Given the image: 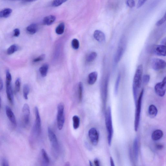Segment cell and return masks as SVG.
Listing matches in <instances>:
<instances>
[{"mask_svg":"<svg viewBox=\"0 0 166 166\" xmlns=\"http://www.w3.org/2000/svg\"><path fill=\"white\" fill-rule=\"evenodd\" d=\"M155 92L157 95L162 97L165 95L166 91V78H163L161 82L158 83L154 87Z\"/></svg>","mask_w":166,"mask_h":166,"instance_id":"9","label":"cell"},{"mask_svg":"<svg viewBox=\"0 0 166 166\" xmlns=\"http://www.w3.org/2000/svg\"><path fill=\"white\" fill-rule=\"evenodd\" d=\"M12 10L11 9L6 8L0 12V17L7 18L9 17L12 13Z\"/></svg>","mask_w":166,"mask_h":166,"instance_id":"22","label":"cell"},{"mask_svg":"<svg viewBox=\"0 0 166 166\" xmlns=\"http://www.w3.org/2000/svg\"><path fill=\"white\" fill-rule=\"evenodd\" d=\"M126 4L130 8H133L135 5V0H127Z\"/></svg>","mask_w":166,"mask_h":166,"instance_id":"38","label":"cell"},{"mask_svg":"<svg viewBox=\"0 0 166 166\" xmlns=\"http://www.w3.org/2000/svg\"><path fill=\"white\" fill-rule=\"evenodd\" d=\"M19 47L16 44L12 45L7 49V54L8 55H11L17 51Z\"/></svg>","mask_w":166,"mask_h":166,"instance_id":"24","label":"cell"},{"mask_svg":"<svg viewBox=\"0 0 166 166\" xmlns=\"http://www.w3.org/2000/svg\"><path fill=\"white\" fill-rule=\"evenodd\" d=\"M48 68H49V66L47 64H45L40 68V72L41 76L42 77H44L47 76Z\"/></svg>","mask_w":166,"mask_h":166,"instance_id":"23","label":"cell"},{"mask_svg":"<svg viewBox=\"0 0 166 166\" xmlns=\"http://www.w3.org/2000/svg\"><path fill=\"white\" fill-rule=\"evenodd\" d=\"M110 162L111 163V165L112 166H114L115 164L113 160V158H112L111 157H110Z\"/></svg>","mask_w":166,"mask_h":166,"instance_id":"47","label":"cell"},{"mask_svg":"<svg viewBox=\"0 0 166 166\" xmlns=\"http://www.w3.org/2000/svg\"><path fill=\"white\" fill-rule=\"evenodd\" d=\"M151 66L153 70L159 71L165 68L166 63L164 60L161 59L154 58L152 60Z\"/></svg>","mask_w":166,"mask_h":166,"instance_id":"10","label":"cell"},{"mask_svg":"<svg viewBox=\"0 0 166 166\" xmlns=\"http://www.w3.org/2000/svg\"><path fill=\"white\" fill-rule=\"evenodd\" d=\"M163 145L161 144H158L157 146V148L158 150H161L163 148Z\"/></svg>","mask_w":166,"mask_h":166,"instance_id":"45","label":"cell"},{"mask_svg":"<svg viewBox=\"0 0 166 166\" xmlns=\"http://www.w3.org/2000/svg\"><path fill=\"white\" fill-rule=\"evenodd\" d=\"M144 93V89H142L140 92L138 99L137 100L136 105V110L134 121L135 131H137L139 126L140 114H141L142 100Z\"/></svg>","mask_w":166,"mask_h":166,"instance_id":"2","label":"cell"},{"mask_svg":"<svg viewBox=\"0 0 166 166\" xmlns=\"http://www.w3.org/2000/svg\"><path fill=\"white\" fill-rule=\"evenodd\" d=\"M30 109L27 104H24L22 109L21 123L22 126L26 127L28 126L30 122Z\"/></svg>","mask_w":166,"mask_h":166,"instance_id":"7","label":"cell"},{"mask_svg":"<svg viewBox=\"0 0 166 166\" xmlns=\"http://www.w3.org/2000/svg\"><path fill=\"white\" fill-rule=\"evenodd\" d=\"M150 52L153 54L160 56H165L166 46L161 45H152L149 48Z\"/></svg>","mask_w":166,"mask_h":166,"instance_id":"8","label":"cell"},{"mask_svg":"<svg viewBox=\"0 0 166 166\" xmlns=\"http://www.w3.org/2000/svg\"><path fill=\"white\" fill-rule=\"evenodd\" d=\"M133 152L135 159L137 160L139 155V139L138 137L135 138L134 140Z\"/></svg>","mask_w":166,"mask_h":166,"instance_id":"19","label":"cell"},{"mask_svg":"<svg viewBox=\"0 0 166 166\" xmlns=\"http://www.w3.org/2000/svg\"><path fill=\"white\" fill-rule=\"evenodd\" d=\"M150 76L148 75H146L142 76V82L144 85H147L149 83L150 80Z\"/></svg>","mask_w":166,"mask_h":166,"instance_id":"36","label":"cell"},{"mask_svg":"<svg viewBox=\"0 0 166 166\" xmlns=\"http://www.w3.org/2000/svg\"><path fill=\"white\" fill-rule=\"evenodd\" d=\"M89 163H90V166H92L93 165H92V163L91 161H89Z\"/></svg>","mask_w":166,"mask_h":166,"instance_id":"50","label":"cell"},{"mask_svg":"<svg viewBox=\"0 0 166 166\" xmlns=\"http://www.w3.org/2000/svg\"><path fill=\"white\" fill-rule=\"evenodd\" d=\"M48 136L52 148L55 151H57L59 148V144L57 136L50 127L48 129Z\"/></svg>","mask_w":166,"mask_h":166,"instance_id":"11","label":"cell"},{"mask_svg":"<svg viewBox=\"0 0 166 166\" xmlns=\"http://www.w3.org/2000/svg\"><path fill=\"white\" fill-rule=\"evenodd\" d=\"M6 85L11 84L12 81V77L9 70L7 69L6 71Z\"/></svg>","mask_w":166,"mask_h":166,"instance_id":"31","label":"cell"},{"mask_svg":"<svg viewBox=\"0 0 166 166\" xmlns=\"http://www.w3.org/2000/svg\"><path fill=\"white\" fill-rule=\"evenodd\" d=\"M20 85H21V81L20 79L18 78L15 82V93H17L20 91Z\"/></svg>","mask_w":166,"mask_h":166,"instance_id":"32","label":"cell"},{"mask_svg":"<svg viewBox=\"0 0 166 166\" xmlns=\"http://www.w3.org/2000/svg\"><path fill=\"white\" fill-rule=\"evenodd\" d=\"M97 56V53L95 52L91 53L89 54L86 58V61L88 62H93L96 58Z\"/></svg>","mask_w":166,"mask_h":166,"instance_id":"28","label":"cell"},{"mask_svg":"<svg viewBox=\"0 0 166 166\" xmlns=\"http://www.w3.org/2000/svg\"><path fill=\"white\" fill-rule=\"evenodd\" d=\"M6 91L7 99H8L10 103L12 104H13L14 96L12 84L10 85H6Z\"/></svg>","mask_w":166,"mask_h":166,"instance_id":"15","label":"cell"},{"mask_svg":"<svg viewBox=\"0 0 166 166\" xmlns=\"http://www.w3.org/2000/svg\"><path fill=\"white\" fill-rule=\"evenodd\" d=\"M71 45L74 49H78L80 46L78 40L76 39H73L71 42Z\"/></svg>","mask_w":166,"mask_h":166,"instance_id":"35","label":"cell"},{"mask_svg":"<svg viewBox=\"0 0 166 166\" xmlns=\"http://www.w3.org/2000/svg\"><path fill=\"white\" fill-rule=\"evenodd\" d=\"M143 72V66L140 65L137 68L135 74L133 83V90L138 91L141 87L142 82Z\"/></svg>","mask_w":166,"mask_h":166,"instance_id":"3","label":"cell"},{"mask_svg":"<svg viewBox=\"0 0 166 166\" xmlns=\"http://www.w3.org/2000/svg\"><path fill=\"white\" fill-rule=\"evenodd\" d=\"M35 120L33 129V135L35 137L39 136L41 132V120L39 110L37 107L35 108Z\"/></svg>","mask_w":166,"mask_h":166,"instance_id":"6","label":"cell"},{"mask_svg":"<svg viewBox=\"0 0 166 166\" xmlns=\"http://www.w3.org/2000/svg\"><path fill=\"white\" fill-rule=\"evenodd\" d=\"M147 0H139L137 4V8H139L144 5Z\"/></svg>","mask_w":166,"mask_h":166,"instance_id":"40","label":"cell"},{"mask_svg":"<svg viewBox=\"0 0 166 166\" xmlns=\"http://www.w3.org/2000/svg\"><path fill=\"white\" fill-rule=\"evenodd\" d=\"M126 39L124 36H123L120 40L119 47L115 55L114 61L115 63H118L123 56L126 48Z\"/></svg>","mask_w":166,"mask_h":166,"instance_id":"4","label":"cell"},{"mask_svg":"<svg viewBox=\"0 0 166 166\" xmlns=\"http://www.w3.org/2000/svg\"><path fill=\"white\" fill-rule=\"evenodd\" d=\"M73 122V127L75 129H77L80 126V119L76 115L72 117Z\"/></svg>","mask_w":166,"mask_h":166,"instance_id":"27","label":"cell"},{"mask_svg":"<svg viewBox=\"0 0 166 166\" xmlns=\"http://www.w3.org/2000/svg\"><path fill=\"white\" fill-rule=\"evenodd\" d=\"M166 14H165L161 19H160L157 22L156 25L157 26H160V25L163 24L166 21Z\"/></svg>","mask_w":166,"mask_h":166,"instance_id":"37","label":"cell"},{"mask_svg":"<svg viewBox=\"0 0 166 166\" xmlns=\"http://www.w3.org/2000/svg\"><path fill=\"white\" fill-rule=\"evenodd\" d=\"M1 166H9V163L8 161L5 158H2L1 160Z\"/></svg>","mask_w":166,"mask_h":166,"instance_id":"41","label":"cell"},{"mask_svg":"<svg viewBox=\"0 0 166 166\" xmlns=\"http://www.w3.org/2000/svg\"><path fill=\"white\" fill-rule=\"evenodd\" d=\"M88 135L91 144L94 146L98 144L99 140V134L97 129L94 127L91 128L89 131Z\"/></svg>","mask_w":166,"mask_h":166,"instance_id":"12","label":"cell"},{"mask_svg":"<svg viewBox=\"0 0 166 166\" xmlns=\"http://www.w3.org/2000/svg\"><path fill=\"white\" fill-rule=\"evenodd\" d=\"M94 39L99 42H103L106 41V35L100 30H96L94 32Z\"/></svg>","mask_w":166,"mask_h":166,"instance_id":"14","label":"cell"},{"mask_svg":"<svg viewBox=\"0 0 166 166\" xmlns=\"http://www.w3.org/2000/svg\"><path fill=\"white\" fill-rule=\"evenodd\" d=\"M3 88V82L1 78H0V91H1Z\"/></svg>","mask_w":166,"mask_h":166,"instance_id":"44","label":"cell"},{"mask_svg":"<svg viewBox=\"0 0 166 166\" xmlns=\"http://www.w3.org/2000/svg\"><path fill=\"white\" fill-rule=\"evenodd\" d=\"M14 36L15 37H18L20 34V30L19 29L16 28L14 30Z\"/></svg>","mask_w":166,"mask_h":166,"instance_id":"42","label":"cell"},{"mask_svg":"<svg viewBox=\"0 0 166 166\" xmlns=\"http://www.w3.org/2000/svg\"><path fill=\"white\" fill-rule=\"evenodd\" d=\"M148 113L150 117L152 118L156 116L158 113L157 107L153 104L150 105L148 109Z\"/></svg>","mask_w":166,"mask_h":166,"instance_id":"21","label":"cell"},{"mask_svg":"<svg viewBox=\"0 0 166 166\" xmlns=\"http://www.w3.org/2000/svg\"><path fill=\"white\" fill-rule=\"evenodd\" d=\"M1 97H0V108H1Z\"/></svg>","mask_w":166,"mask_h":166,"instance_id":"49","label":"cell"},{"mask_svg":"<svg viewBox=\"0 0 166 166\" xmlns=\"http://www.w3.org/2000/svg\"><path fill=\"white\" fill-rule=\"evenodd\" d=\"M163 135V133L161 130L157 129L153 132L152 138L154 141H157L161 138Z\"/></svg>","mask_w":166,"mask_h":166,"instance_id":"18","label":"cell"},{"mask_svg":"<svg viewBox=\"0 0 166 166\" xmlns=\"http://www.w3.org/2000/svg\"><path fill=\"white\" fill-rule=\"evenodd\" d=\"M166 38H163L161 41V44L162 45H166Z\"/></svg>","mask_w":166,"mask_h":166,"instance_id":"46","label":"cell"},{"mask_svg":"<svg viewBox=\"0 0 166 166\" xmlns=\"http://www.w3.org/2000/svg\"><path fill=\"white\" fill-rule=\"evenodd\" d=\"M83 91V86L82 83H79L78 84V99L79 102H81L82 100Z\"/></svg>","mask_w":166,"mask_h":166,"instance_id":"25","label":"cell"},{"mask_svg":"<svg viewBox=\"0 0 166 166\" xmlns=\"http://www.w3.org/2000/svg\"><path fill=\"white\" fill-rule=\"evenodd\" d=\"M6 112L7 117H8L9 121L14 126H16L17 121L16 117L13 112L8 106H6Z\"/></svg>","mask_w":166,"mask_h":166,"instance_id":"13","label":"cell"},{"mask_svg":"<svg viewBox=\"0 0 166 166\" xmlns=\"http://www.w3.org/2000/svg\"><path fill=\"white\" fill-rule=\"evenodd\" d=\"M68 0H54L52 5L54 7H58L67 1Z\"/></svg>","mask_w":166,"mask_h":166,"instance_id":"33","label":"cell"},{"mask_svg":"<svg viewBox=\"0 0 166 166\" xmlns=\"http://www.w3.org/2000/svg\"><path fill=\"white\" fill-rule=\"evenodd\" d=\"M36 1H37V0H24V2H32Z\"/></svg>","mask_w":166,"mask_h":166,"instance_id":"48","label":"cell"},{"mask_svg":"<svg viewBox=\"0 0 166 166\" xmlns=\"http://www.w3.org/2000/svg\"><path fill=\"white\" fill-rule=\"evenodd\" d=\"M105 122L107 132H108V143L109 146L111 144L112 137L113 134V129L112 125L111 108L108 107L106 112Z\"/></svg>","mask_w":166,"mask_h":166,"instance_id":"1","label":"cell"},{"mask_svg":"<svg viewBox=\"0 0 166 166\" xmlns=\"http://www.w3.org/2000/svg\"><path fill=\"white\" fill-rule=\"evenodd\" d=\"M65 24L64 23H61L56 28V32L58 35H62L64 32L65 30Z\"/></svg>","mask_w":166,"mask_h":166,"instance_id":"26","label":"cell"},{"mask_svg":"<svg viewBox=\"0 0 166 166\" xmlns=\"http://www.w3.org/2000/svg\"><path fill=\"white\" fill-rule=\"evenodd\" d=\"M45 58V54H42L38 57L35 58L33 60V62H40L44 60Z\"/></svg>","mask_w":166,"mask_h":166,"instance_id":"39","label":"cell"},{"mask_svg":"<svg viewBox=\"0 0 166 166\" xmlns=\"http://www.w3.org/2000/svg\"><path fill=\"white\" fill-rule=\"evenodd\" d=\"M94 164L96 166H99L100 165V163L99 161L97 158H96V159H94Z\"/></svg>","mask_w":166,"mask_h":166,"instance_id":"43","label":"cell"},{"mask_svg":"<svg viewBox=\"0 0 166 166\" xmlns=\"http://www.w3.org/2000/svg\"><path fill=\"white\" fill-rule=\"evenodd\" d=\"M64 104L62 103L59 104L58 106L57 121L58 128L60 130L63 128L65 122Z\"/></svg>","mask_w":166,"mask_h":166,"instance_id":"5","label":"cell"},{"mask_svg":"<svg viewBox=\"0 0 166 166\" xmlns=\"http://www.w3.org/2000/svg\"><path fill=\"white\" fill-rule=\"evenodd\" d=\"M38 30V26L36 24H32L26 28L27 32L30 35H34L36 33Z\"/></svg>","mask_w":166,"mask_h":166,"instance_id":"20","label":"cell"},{"mask_svg":"<svg viewBox=\"0 0 166 166\" xmlns=\"http://www.w3.org/2000/svg\"><path fill=\"white\" fill-rule=\"evenodd\" d=\"M30 87L27 84H25L24 85L23 87V95L24 98L25 100L28 99V96L29 93Z\"/></svg>","mask_w":166,"mask_h":166,"instance_id":"29","label":"cell"},{"mask_svg":"<svg viewBox=\"0 0 166 166\" xmlns=\"http://www.w3.org/2000/svg\"><path fill=\"white\" fill-rule=\"evenodd\" d=\"M98 77V73L96 71L92 72L89 75L88 83L89 85H92L95 83Z\"/></svg>","mask_w":166,"mask_h":166,"instance_id":"16","label":"cell"},{"mask_svg":"<svg viewBox=\"0 0 166 166\" xmlns=\"http://www.w3.org/2000/svg\"><path fill=\"white\" fill-rule=\"evenodd\" d=\"M56 20V18L54 15H50L44 18L43 20V23L45 25L49 26L52 25Z\"/></svg>","mask_w":166,"mask_h":166,"instance_id":"17","label":"cell"},{"mask_svg":"<svg viewBox=\"0 0 166 166\" xmlns=\"http://www.w3.org/2000/svg\"><path fill=\"white\" fill-rule=\"evenodd\" d=\"M41 153L42 158L45 162L47 163H49V159L46 152L44 149H42L41 150Z\"/></svg>","mask_w":166,"mask_h":166,"instance_id":"34","label":"cell"},{"mask_svg":"<svg viewBox=\"0 0 166 166\" xmlns=\"http://www.w3.org/2000/svg\"><path fill=\"white\" fill-rule=\"evenodd\" d=\"M121 75L120 74H119L116 79L115 84V94H117V93H118L119 87V83L120 82V81H121Z\"/></svg>","mask_w":166,"mask_h":166,"instance_id":"30","label":"cell"}]
</instances>
